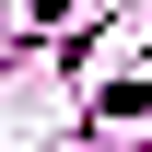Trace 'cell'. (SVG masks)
<instances>
[{
  "label": "cell",
  "mask_w": 152,
  "mask_h": 152,
  "mask_svg": "<svg viewBox=\"0 0 152 152\" xmlns=\"http://www.w3.org/2000/svg\"><path fill=\"white\" fill-rule=\"evenodd\" d=\"M58 12H70V0H35V23H58Z\"/></svg>",
  "instance_id": "obj_1"
}]
</instances>
